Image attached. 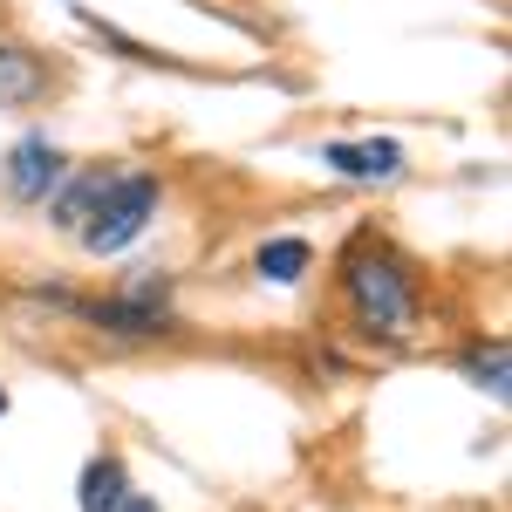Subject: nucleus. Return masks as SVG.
Wrapping results in <instances>:
<instances>
[{
	"mask_svg": "<svg viewBox=\"0 0 512 512\" xmlns=\"http://www.w3.org/2000/svg\"><path fill=\"white\" fill-rule=\"evenodd\" d=\"M349 301H355V321L369 335H390V342H403L410 321H417V301H410V287H403V274H396L390 260H355Z\"/></svg>",
	"mask_w": 512,
	"mask_h": 512,
	"instance_id": "nucleus-1",
	"label": "nucleus"
},
{
	"mask_svg": "<svg viewBox=\"0 0 512 512\" xmlns=\"http://www.w3.org/2000/svg\"><path fill=\"white\" fill-rule=\"evenodd\" d=\"M151 219H158V178H117L110 198L96 205V219H89L76 239L89 246V253H123Z\"/></svg>",
	"mask_w": 512,
	"mask_h": 512,
	"instance_id": "nucleus-2",
	"label": "nucleus"
},
{
	"mask_svg": "<svg viewBox=\"0 0 512 512\" xmlns=\"http://www.w3.org/2000/svg\"><path fill=\"white\" fill-rule=\"evenodd\" d=\"M7 192L21 198V205H48L55 198V185L69 178V164H62V151L48 144V137H21L14 151H7Z\"/></svg>",
	"mask_w": 512,
	"mask_h": 512,
	"instance_id": "nucleus-3",
	"label": "nucleus"
},
{
	"mask_svg": "<svg viewBox=\"0 0 512 512\" xmlns=\"http://www.w3.org/2000/svg\"><path fill=\"white\" fill-rule=\"evenodd\" d=\"M117 178L123 171H82L76 185H55V226H62V233H82V226L96 219V205L110 198Z\"/></svg>",
	"mask_w": 512,
	"mask_h": 512,
	"instance_id": "nucleus-4",
	"label": "nucleus"
},
{
	"mask_svg": "<svg viewBox=\"0 0 512 512\" xmlns=\"http://www.w3.org/2000/svg\"><path fill=\"white\" fill-rule=\"evenodd\" d=\"M321 158L335 164L342 178H396V171H403V151H396L390 137H362V144H328Z\"/></svg>",
	"mask_w": 512,
	"mask_h": 512,
	"instance_id": "nucleus-5",
	"label": "nucleus"
},
{
	"mask_svg": "<svg viewBox=\"0 0 512 512\" xmlns=\"http://www.w3.org/2000/svg\"><path fill=\"white\" fill-rule=\"evenodd\" d=\"M130 499V478H123L117 458H96L89 472H82V512H117Z\"/></svg>",
	"mask_w": 512,
	"mask_h": 512,
	"instance_id": "nucleus-6",
	"label": "nucleus"
},
{
	"mask_svg": "<svg viewBox=\"0 0 512 512\" xmlns=\"http://www.w3.org/2000/svg\"><path fill=\"white\" fill-rule=\"evenodd\" d=\"M35 96H41L35 55H21V48H7V41H0V110H14V103H35Z\"/></svg>",
	"mask_w": 512,
	"mask_h": 512,
	"instance_id": "nucleus-7",
	"label": "nucleus"
},
{
	"mask_svg": "<svg viewBox=\"0 0 512 512\" xmlns=\"http://www.w3.org/2000/svg\"><path fill=\"white\" fill-rule=\"evenodd\" d=\"M308 260H315L308 239H267L253 267H260V280H274V287H294V280L308 274Z\"/></svg>",
	"mask_w": 512,
	"mask_h": 512,
	"instance_id": "nucleus-8",
	"label": "nucleus"
},
{
	"mask_svg": "<svg viewBox=\"0 0 512 512\" xmlns=\"http://www.w3.org/2000/svg\"><path fill=\"white\" fill-rule=\"evenodd\" d=\"M472 376H478V390L506 396V349H492V355H472Z\"/></svg>",
	"mask_w": 512,
	"mask_h": 512,
	"instance_id": "nucleus-9",
	"label": "nucleus"
},
{
	"mask_svg": "<svg viewBox=\"0 0 512 512\" xmlns=\"http://www.w3.org/2000/svg\"><path fill=\"white\" fill-rule=\"evenodd\" d=\"M117 512H158V506H151V499H123Z\"/></svg>",
	"mask_w": 512,
	"mask_h": 512,
	"instance_id": "nucleus-10",
	"label": "nucleus"
},
{
	"mask_svg": "<svg viewBox=\"0 0 512 512\" xmlns=\"http://www.w3.org/2000/svg\"><path fill=\"white\" fill-rule=\"evenodd\" d=\"M0 410H7V396H0Z\"/></svg>",
	"mask_w": 512,
	"mask_h": 512,
	"instance_id": "nucleus-11",
	"label": "nucleus"
}]
</instances>
